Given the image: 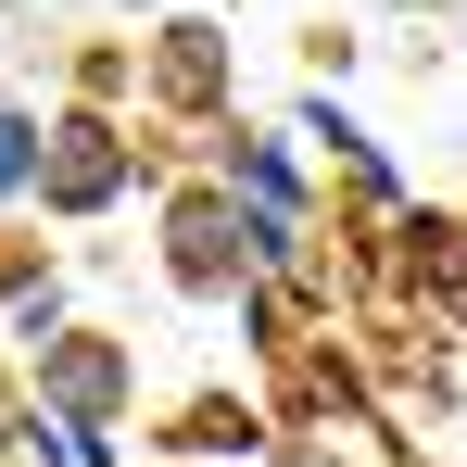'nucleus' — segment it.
Masks as SVG:
<instances>
[{
    "instance_id": "1",
    "label": "nucleus",
    "mask_w": 467,
    "mask_h": 467,
    "mask_svg": "<svg viewBox=\"0 0 467 467\" xmlns=\"http://www.w3.org/2000/svg\"><path fill=\"white\" fill-rule=\"evenodd\" d=\"M13 177H26V127H0V190H13Z\"/></svg>"
}]
</instances>
